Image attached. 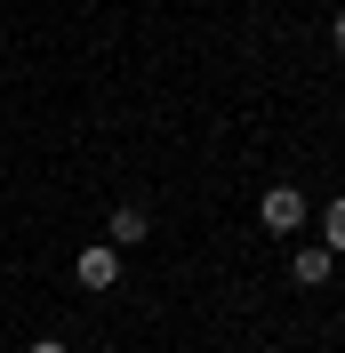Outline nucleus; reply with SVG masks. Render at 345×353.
<instances>
[{
  "instance_id": "obj_1",
  "label": "nucleus",
  "mask_w": 345,
  "mask_h": 353,
  "mask_svg": "<svg viewBox=\"0 0 345 353\" xmlns=\"http://www.w3.org/2000/svg\"><path fill=\"white\" fill-rule=\"evenodd\" d=\"M305 217H313V209H305V193H297V185H265V201H257V225L273 233V241H289V233H297Z\"/></svg>"
},
{
  "instance_id": "obj_2",
  "label": "nucleus",
  "mask_w": 345,
  "mask_h": 353,
  "mask_svg": "<svg viewBox=\"0 0 345 353\" xmlns=\"http://www.w3.org/2000/svg\"><path fill=\"white\" fill-rule=\"evenodd\" d=\"M72 281H81V289H121V249H112V241H88L81 257H72Z\"/></svg>"
},
{
  "instance_id": "obj_3",
  "label": "nucleus",
  "mask_w": 345,
  "mask_h": 353,
  "mask_svg": "<svg viewBox=\"0 0 345 353\" xmlns=\"http://www.w3.org/2000/svg\"><path fill=\"white\" fill-rule=\"evenodd\" d=\"M329 273H337V257H329V249H297V257H289V281H297V289H322Z\"/></svg>"
},
{
  "instance_id": "obj_4",
  "label": "nucleus",
  "mask_w": 345,
  "mask_h": 353,
  "mask_svg": "<svg viewBox=\"0 0 345 353\" xmlns=\"http://www.w3.org/2000/svg\"><path fill=\"white\" fill-rule=\"evenodd\" d=\"M145 233H152V217H145V209H112V217H105V241H112V249H137Z\"/></svg>"
},
{
  "instance_id": "obj_5",
  "label": "nucleus",
  "mask_w": 345,
  "mask_h": 353,
  "mask_svg": "<svg viewBox=\"0 0 345 353\" xmlns=\"http://www.w3.org/2000/svg\"><path fill=\"white\" fill-rule=\"evenodd\" d=\"M322 249H329V257H345V201H329V209H322Z\"/></svg>"
},
{
  "instance_id": "obj_6",
  "label": "nucleus",
  "mask_w": 345,
  "mask_h": 353,
  "mask_svg": "<svg viewBox=\"0 0 345 353\" xmlns=\"http://www.w3.org/2000/svg\"><path fill=\"white\" fill-rule=\"evenodd\" d=\"M329 41H337V57H345V8H337V24H329Z\"/></svg>"
},
{
  "instance_id": "obj_7",
  "label": "nucleus",
  "mask_w": 345,
  "mask_h": 353,
  "mask_svg": "<svg viewBox=\"0 0 345 353\" xmlns=\"http://www.w3.org/2000/svg\"><path fill=\"white\" fill-rule=\"evenodd\" d=\"M24 353H72V345H57V337H41V345H24Z\"/></svg>"
},
{
  "instance_id": "obj_8",
  "label": "nucleus",
  "mask_w": 345,
  "mask_h": 353,
  "mask_svg": "<svg viewBox=\"0 0 345 353\" xmlns=\"http://www.w3.org/2000/svg\"><path fill=\"white\" fill-rule=\"evenodd\" d=\"M257 353H281V345H257Z\"/></svg>"
}]
</instances>
